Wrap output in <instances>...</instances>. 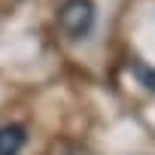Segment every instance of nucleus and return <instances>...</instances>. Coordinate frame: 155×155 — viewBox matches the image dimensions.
Here are the masks:
<instances>
[{
    "mask_svg": "<svg viewBox=\"0 0 155 155\" xmlns=\"http://www.w3.org/2000/svg\"><path fill=\"white\" fill-rule=\"evenodd\" d=\"M58 28L67 40H82L94 28V3L91 0H64L58 9Z\"/></svg>",
    "mask_w": 155,
    "mask_h": 155,
    "instance_id": "nucleus-1",
    "label": "nucleus"
},
{
    "mask_svg": "<svg viewBox=\"0 0 155 155\" xmlns=\"http://www.w3.org/2000/svg\"><path fill=\"white\" fill-rule=\"evenodd\" d=\"M28 143V134L21 125H3L0 128V155H18Z\"/></svg>",
    "mask_w": 155,
    "mask_h": 155,
    "instance_id": "nucleus-2",
    "label": "nucleus"
},
{
    "mask_svg": "<svg viewBox=\"0 0 155 155\" xmlns=\"http://www.w3.org/2000/svg\"><path fill=\"white\" fill-rule=\"evenodd\" d=\"M46 155H91V152L82 143H76V140H52Z\"/></svg>",
    "mask_w": 155,
    "mask_h": 155,
    "instance_id": "nucleus-3",
    "label": "nucleus"
}]
</instances>
